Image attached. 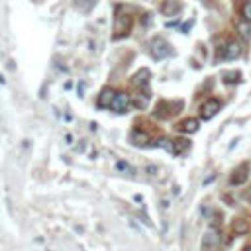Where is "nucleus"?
<instances>
[{"label": "nucleus", "instance_id": "1", "mask_svg": "<svg viewBox=\"0 0 251 251\" xmlns=\"http://www.w3.org/2000/svg\"><path fill=\"white\" fill-rule=\"evenodd\" d=\"M134 26V14L130 12L128 6H118L116 16H114V39L128 37Z\"/></svg>", "mask_w": 251, "mask_h": 251}, {"label": "nucleus", "instance_id": "2", "mask_svg": "<svg viewBox=\"0 0 251 251\" xmlns=\"http://www.w3.org/2000/svg\"><path fill=\"white\" fill-rule=\"evenodd\" d=\"M222 245V235L216 228H208L202 235V245H200V251H220Z\"/></svg>", "mask_w": 251, "mask_h": 251}, {"label": "nucleus", "instance_id": "3", "mask_svg": "<svg viewBox=\"0 0 251 251\" xmlns=\"http://www.w3.org/2000/svg\"><path fill=\"white\" fill-rule=\"evenodd\" d=\"M181 108H183V102H181V100H161V102L157 104V108H155V116L167 120V118L175 116Z\"/></svg>", "mask_w": 251, "mask_h": 251}, {"label": "nucleus", "instance_id": "4", "mask_svg": "<svg viewBox=\"0 0 251 251\" xmlns=\"http://www.w3.org/2000/svg\"><path fill=\"white\" fill-rule=\"evenodd\" d=\"M149 53H151L155 59H165V57H171L173 55V47L169 41L161 39V37H155L149 45Z\"/></svg>", "mask_w": 251, "mask_h": 251}, {"label": "nucleus", "instance_id": "5", "mask_svg": "<svg viewBox=\"0 0 251 251\" xmlns=\"http://www.w3.org/2000/svg\"><path fill=\"white\" fill-rule=\"evenodd\" d=\"M220 108H222L220 100L218 98H210V100H206L202 106H200V118H202V120H210L212 116H216L220 112Z\"/></svg>", "mask_w": 251, "mask_h": 251}, {"label": "nucleus", "instance_id": "6", "mask_svg": "<svg viewBox=\"0 0 251 251\" xmlns=\"http://www.w3.org/2000/svg\"><path fill=\"white\" fill-rule=\"evenodd\" d=\"M220 49H222V55H220V57H222V59H228V61H230V59H237V57L241 55V43H239L237 39H230V41H228L224 47H220Z\"/></svg>", "mask_w": 251, "mask_h": 251}, {"label": "nucleus", "instance_id": "7", "mask_svg": "<svg viewBox=\"0 0 251 251\" xmlns=\"http://www.w3.org/2000/svg\"><path fill=\"white\" fill-rule=\"evenodd\" d=\"M149 79H151V73L147 69H139L134 77H132V86L135 90H147L149 88Z\"/></svg>", "mask_w": 251, "mask_h": 251}, {"label": "nucleus", "instance_id": "8", "mask_svg": "<svg viewBox=\"0 0 251 251\" xmlns=\"http://www.w3.org/2000/svg\"><path fill=\"white\" fill-rule=\"evenodd\" d=\"M128 106H130V96H128L126 92H116V96H114V100H112L110 108H112L114 112L124 114V112L128 110Z\"/></svg>", "mask_w": 251, "mask_h": 251}, {"label": "nucleus", "instance_id": "9", "mask_svg": "<svg viewBox=\"0 0 251 251\" xmlns=\"http://www.w3.org/2000/svg\"><path fill=\"white\" fill-rule=\"evenodd\" d=\"M249 230H251V222H249L247 218L237 216V218L232 220V232H234L235 235H245Z\"/></svg>", "mask_w": 251, "mask_h": 251}, {"label": "nucleus", "instance_id": "10", "mask_svg": "<svg viewBox=\"0 0 251 251\" xmlns=\"http://www.w3.org/2000/svg\"><path fill=\"white\" fill-rule=\"evenodd\" d=\"M114 96H116V90L110 88V86H106L102 92H100V96H98V106H100V108H108V106L112 104Z\"/></svg>", "mask_w": 251, "mask_h": 251}, {"label": "nucleus", "instance_id": "11", "mask_svg": "<svg viewBox=\"0 0 251 251\" xmlns=\"http://www.w3.org/2000/svg\"><path fill=\"white\" fill-rule=\"evenodd\" d=\"M245 179H247V165L243 163V165H239V167L232 173V177H230V184H234V186L243 184V183H245Z\"/></svg>", "mask_w": 251, "mask_h": 251}, {"label": "nucleus", "instance_id": "12", "mask_svg": "<svg viewBox=\"0 0 251 251\" xmlns=\"http://www.w3.org/2000/svg\"><path fill=\"white\" fill-rule=\"evenodd\" d=\"M181 10V2L179 0H165V2L161 4V12L165 16H177Z\"/></svg>", "mask_w": 251, "mask_h": 251}, {"label": "nucleus", "instance_id": "13", "mask_svg": "<svg viewBox=\"0 0 251 251\" xmlns=\"http://www.w3.org/2000/svg\"><path fill=\"white\" fill-rule=\"evenodd\" d=\"M177 130L183 134H194L198 130V122H196V118H186V120L177 124Z\"/></svg>", "mask_w": 251, "mask_h": 251}, {"label": "nucleus", "instance_id": "14", "mask_svg": "<svg viewBox=\"0 0 251 251\" xmlns=\"http://www.w3.org/2000/svg\"><path fill=\"white\" fill-rule=\"evenodd\" d=\"M190 149V141L184 139V137H179V139H173V153H186Z\"/></svg>", "mask_w": 251, "mask_h": 251}, {"label": "nucleus", "instance_id": "15", "mask_svg": "<svg viewBox=\"0 0 251 251\" xmlns=\"http://www.w3.org/2000/svg\"><path fill=\"white\" fill-rule=\"evenodd\" d=\"M132 141L135 143V145H147L149 141H151V137H149V134H145V132H141V130H134V134H132Z\"/></svg>", "mask_w": 251, "mask_h": 251}, {"label": "nucleus", "instance_id": "16", "mask_svg": "<svg viewBox=\"0 0 251 251\" xmlns=\"http://www.w3.org/2000/svg\"><path fill=\"white\" fill-rule=\"evenodd\" d=\"M224 81L230 84H237L241 81V73L239 71H232V73H224Z\"/></svg>", "mask_w": 251, "mask_h": 251}, {"label": "nucleus", "instance_id": "17", "mask_svg": "<svg viewBox=\"0 0 251 251\" xmlns=\"http://www.w3.org/2000/svg\"><path fill=\"white\" fill-rule=\"evenodd\" d=\"M94 4H96V0H75V6H77L79 10H83V12L90 10Z\"/></svg>", "mask_w": 251, "mask_h": 251}, {"label": "nucleus", "instance_id": "18", "mask_svg": "<svg viewBox=\"0 0 251 251\" xmlns=\"http://www.w3.org/2000/svg\"><path fill=\"white\" fill-rule=\"evenodd\" d=\"M237 28H239V33H241L243 37H251V24H249V22H247V24L239 22V24H237Z\"/></svg>", "mask_w": 251, "mask_h": 251}, {"label": "nucleus", "instance_id": "19", "mask_svg": "<svg viewBox=\"0 0 251 251\" xmlns=\"http://www.w3.org/2000/svg\"><path fill=\"white\" fill-rule=\"evenodd\" d=\"M157 145H159V147H163V149H167L169 153H173V139H167V137H165V139H159V141H157Z\"/></svg>", "mask_w": 251, "mask_h": 251}, {"label": "nucleus", "instance_id": "20", "mask_svg": "<svg viewBox=\"0 0 251 251\" xmlns=\"http://www.w3.org/2000/svg\"><path fill=\"white\" fill-rule=\"evenodd\" d=\"M243 18L251 24V2H245V6H243Z\"/></svg>", "mask_w": 251, "mask_h": 251}, {"label": "nucleus", "instance_id": "21", "mask_svg": "<svg viewBox=\"0 0 251 251\" xmlns=\"http://www.w3.org/2000/svg\"><path fill=\"white\" fill-rule=\"evenodd\" d=\"M118 169H120V171H128V173H130V167H128L124 161H118Z\"/></svg>", "mask_w": 251, "mask_h": 251}, {"label": "nucleus", "instance_id": "22", "mask_svg": "<svg viewBox=\"0 0 251 251\" xmlns=\"http://www.w3.org/2000/svg\"><path fill=\"white\" fill-rule=\"evenodd\" d=\"M243 251H251V245H247V247H245V249H243Z\"/></svg>", "mask_w": 251, "mask_h": 251}]
</instances>
